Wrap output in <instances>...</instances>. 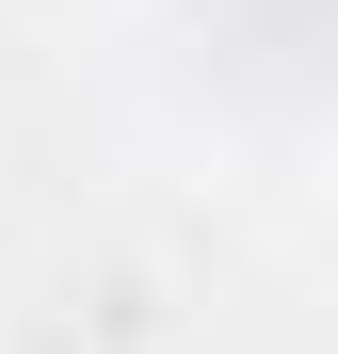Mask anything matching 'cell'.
Masks as SVG:
<instances>
[{
    "label": "cell",
    "instance_id": "1",
    "mask_svg": "<svg viewBox=\"0 0 338 354\" xmlns=\"http://www.w3.org/2000/svg\"><path fill=\"white\" fill-rule=\"evenodd\" d=\"M0 17H17V32H97L113 0H0Z\"/></svg>",
    "mask_w": 338,
    "mask_h": 354
}]
</instances>
